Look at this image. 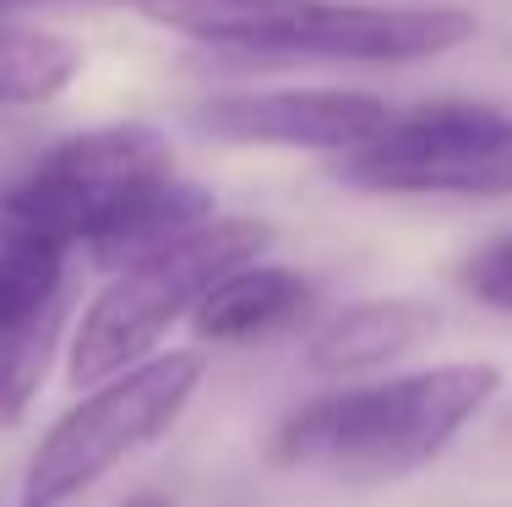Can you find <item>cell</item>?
<instances>
[{"instance_id": "277c9868", "label": "cell", "mask_w": 512, "mask_h": 507, "mask_svg": "<svg viewBox=\"0 0 512 507\" xmlns=\"http://www.w3.org/2000/svg\"><path fill=\"white\" fill-rule=\"evenodd\" d=\"M273 251V224L256 213H213L186 235L142 251L109 268L99 295L77 311L66 338V382L71 393L104 382L164 349V338L191 322L197 300L224 279L235 262Z\"/></svg>"}, {"instance_id": "4fadbf2b", "label": "cell", "mask_w": 512, "mask_h": 507, "mask_svg": "<svg viewBox=\"0 0 512 507\" xmlns=\"http://www.w3.org/2000/svg\"><path fill=\"white\" fill-rule=\"evenodd\" d=\"M115 507H180V502L164 497V491H131V497H120Z\"/></svg>"}, {"instance_id": "8992f818", "label": "cell", "mask_w": 512, "mask_h": 507, "mask_svg": "<svg viewBox=\"0 0 512 507\" xmlns=\"http://www.w3.org/2000/svg\"><path fill=\"white\" fill-rule=\"evenodd\" d=\"M327 175L360 197H512V110L485 99H420L327 159Z\"/></svg>"}, {"instance_id": "8fae6325", "label": "cell", "mask_w": 512, "mask_h": 507, "mask_svg": "<svg viewBox=\"0 0 512 507\" xmlns=\"http://www.w3.org/2000/svg\"><path fill=\"white\" fill-rule=\"evenodd\" d=\"M82 71V44L28 17H0V115L55 104Z\"/></svg>"}, {"instance_id": "30bf717a", "label": "cell", "mask_w": 512, "mask_h": 507, "mask_svg": "<svg viewBox=\"0 0 512 507\" xmlns=\"http://www.w3.org/2000/svg\"><path fill=\"white\" fill-rule=\"evenodd\" d=\"M77 322V284L0 322V431L22 426Z\"/></svg>"}, {"instance_id": "9c48e42d", "label": "cell", "mask_w": 512, "mask_h": 507, "mask_svg": "<svg viewBox=\"0 0 512 507\" xmlns=\"http://www.w3.org/2000/svg\"><path fill=\"white\" fill-rule=\"evenodd\" d=\"M311 279L289 262H273L262 257H246L224 273L207 295L197 300L191 311V333L197 344L207 349H229V344H256V338H273L284 333L289 322H300L311 311Z\"/></svg>"}, {"instance_id": "6da1fadb", "label": "cell", "mask_w": 512, "mask_h": 507, "mask_svg": "<svg viewBox=\"0 0 512 507\" xmlns=\"http://www.w3.org/2000/svg\"><path fill=\"white\" fill-rule=\"evenodd\" d=\"M213 191L180 175L148 120H99L0 169V246H44L99 268L142 257L213 219Z\"/></svg>"}, {"instance_id": "7a4b0ae2", "label": "cell", "mask_w": 512, "mask_h": 507, "mask_svg": "<svg viewBox=\"0 0 512 507\" xmlns=\"http://www.w3.org/2000/svg\"><path fill=\"white\" fill-rule=\"evenodd\" d=\"M496 360H431L360 382H333L267 431V464L355 486L409 480L442 464L458 437L502 398Z\"/></svg>"}, {"instance_id": "ba28073f", "label": "cell", "mask_w": 512, "mask_h": 507, "mask_svg": "<svg viewBox=\"0 0 512 507\" xmlns=\"http://www.w3.org/2000/svg\"><path fill=\"white\" fill-rule=\"evenodd\" d=\"M447 328V311L420 295H360L316 317L300 344V366L322 382H360L398 371L409 355L431 349Z\"/></svg>"}, {"instance_id": "9a60e30c", "label": "cell", "mask_w": 512, "mask_h": 507, "mask_svg": "<svg viewBox=\"0 0 512 507\" xmlns=\"http://www.w3.org/2000/svg\"><path fill=\"white\" fill-rule=\"evenodd\" d=\"M507 431H512V420H507Z\"/></svg>"}, {"instance_id": "52a82bcc", "label": "cell", "mask_w": 512, "mask_h": 507, "mask_svg": "<svg viewBox=\"0 0 512 507\" xmlns=\"http://www.w3.org/2000/svg\"><path fill=\"white\" fill-rule=\"evenodd\" d=\"M393 104L365 88H202L180 104V126L218 148L338 159L371 137Z\"/></svg>"}, {"instance_id": "3957f363", "label": "cell", "mask_w": 512, "mask_h": 507, "mask_svg": "<svg viewBox=\"0 0 512 507\" xmlns=\"http://www.w3.org/2000/svg\"><path fill=\"white\" fill-rule=\"evenodd\" d=\"M137 17L240 66H420L480 33L447 0H148Z\"/></svg>"}, {"instance_id": "7c38bea8", "label": "cell", "mask_w": 512, "mask_h": 507, "mask_svg": "<svg viewBox=\"0 0 512 507\" xmlns=\"http://www.w3.org/2000/svg\"><path fill=\"white\" fill-rule=\"evenodd\" d=\"M458 289L474 300V306L512 317V229L480 240V246L458 262Z\"/></svg>"}, {"instance_id": "5b68a950", "label": "cell", "mask_w": 512, "mask_h": 507, "mask_svg": "<svg viewBox=\"0 0 512 507\" xmlns=\"http://www.w3.org/2000/svg\"><path fill=\"white\" fill-rule=\"evenodd\" d=\"M202 377L207 349H158L115 377L77 388V398L28 448L17 507H71L120 464L175 437L202 393Z\"/></svg>"}, {"instance_id": "5bb4252c", "label": "cell", "mask_w": 512, "mask_h": 507, "mask_svg": "<svg viewBox=\"0 0 512 507\" xmlns=\"http://www.w3.org/2000/svg\"><path fill=\"white\" fill-rule=\"evenodd\" d=\"M66 6H131V11H142L148 0H66Z\"/></svg>"}]
</instances>
